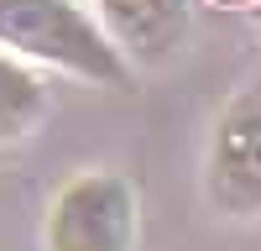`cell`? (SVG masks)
I'll return each mask as SVG.
<instances>
[{"instance_id": "6da1fadb", "label": "cell", "mask_w": 261, "mask_h": 251, "mask_svg": "<svg viewBox=\"0 0 261 251\" xmlns=\"http://www.w3.org/2000/svg\"><path fill=\"white\" fill-rule=\"evenodd\" d=\"M0 47L21 63H42L99 89L130 84V58L73 0H0Z\"/></svg>"}, {"instance_id": "5b68a950", "label": "cell", "mask_w": 261, "mask_h": 251, "mask_svg": "<svg viewBox=\"0 0 261 251\" xmlns=\"http://www.w3.org/2000/svg\"><path fill=\"white\" fill-rule=\"evenodd\" d=\"M42 115H47V89H42V79L21 58H11L0 47V146L21 141Z\"/></svg>"}, {"instance_id": "277c9868", "label": "cell", "mask_w": 261, "mask_h": 251, "mask_svg": "<svg viewBox=\"0 0 261 251\" xmlns=\"http://www.w3.org/2000/svg\"><path fill=\"white\" fill-rule=\"evenodd\" d=\"M193 0H94V21L130 63H162L188 37Z\"/></svg>"}, {"instance_id": "3957f363", "label": "cell", "mask_w": 261, "mask_h": 251, "mask_svg": "<svg viewBox=\"0 0 261 251\" xmlns=\"http://www.w3.org/2000/svg\"><path fill=\"white\" fill-rule=\"evenodd\" d=\"M204 183L225 215L235 220L261 215V79L241 89L214 120Z\"/></svg>"}, {"instance_id": "7a4b0ae2", "label": "cell", "mask_w": 261, "mask_h": 251, "mask_svg": "<svg viewBox=\"0 0 261 251\" xmlns=\"http://www.w3.org/2000/svg\"><path fill=\"white\" fill-rule=\"evenodd\" d=\"M136 230H141V204L130 178L115 167H89L53 194L42 246L47 251H136Z\"/></svg>"}]
</instances>
